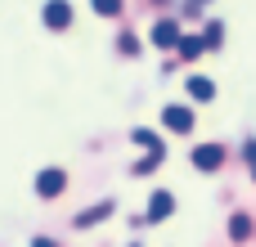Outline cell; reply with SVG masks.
Segmentation results:
<instances>
[{
    "instance_id": "cell-1",
    "label": "cell",
    "mask_w": 256,
    "mask_h": 247,
    "mask_svg": "<svg viewBox=\"0 0 256 247\" xmlns=\"http://www.w3.org/2000/svg\"><path fill=\"white\" fill-rule=\"evenodd\" d=\"M45 27H50V32L72 27V4H68V0H50V4H45Z\"/></svg>"
},
{
    "instance_id": "cell-2",
    "label": "cell",
    "mask_w": 256,
    "mask_h": 247,
    "mask_svg": "<svg viewBox=\"0 0 256 247\" xmlns=\"http://www.w3.org/2000/svg\"><path fill=\"white\" fill-rule=\"evenodd\" d=\"M162 126H166V130H176V135H189V130H194V112H189V108H180V104H171V108L162 112Z\"/></svg>"
},
{
    "instance_id": "cell-3",
    "label": "cell",
    "mask_w": 256,
    "mask_h": 247,
    "mask_svg": "<svg viewBox=\"0 0 256 247\" xmlns=\"http://www.w3.org/2000/svg\"><path fill=\"white\" fill-rule=\"evenodd\" d=\"M63 184H68V176H63L58 166H50V171H40V176H36V194H40V198H58V194H63Z\"/></svg>"
},
{
    "instance_id": "cell-4",
    "label": "cell",
    "mask_w": 256,
    "mask_h": 247,
    "mask_svg": "<svg viewBox=\"0 0 256 247\" xmlns=\"http://www.w3.org/2000/svg\"><path fill=\"white\" fill-rule=\"evenodd\" d=\"M153 45H162V50H176V45H180V22L162 18V22L153 27Z\"/></svg>"
},
{
    "instance_id": "cell-5",
    "label": "cell",
    "mask_w": 256,
    "mask_h": 247,
    "mask_svg": "<svg viewBox=\"0 0 256 247\" xmlns=\"http://www.w3.org/2000/svg\"><path fill=\"white\" fill-rule=\"evenodd\" d=\"M220 162H225V153H220L216 144H198V148H194V166H198V171H216Z\"/></svg>"
},
{
    "instance_id": "cell-6",
    "label": "cell",
    "mask_w": 256,
    "mask_h": 247,
    "mask_svg": "<svg viewBox=\"0 0 256 247\" xmlns=\"http://www.w3.org/2000/svg\"><path fill=\"white\" fill-rule=\"evenodd\" d=\"M171 212H176V198H171V194H153V202H148V216H144V220H148V225H162Z\"/></svg>"
},
{
    "instance_id": "cell-7",
    "label": "cell",
    "mask_w": 256,
    "mask_h": 247,
    "mask_svg": "<svg viewBox=\"0 0 256 247\" xmlns=\"http://www.w3.org/2000/svg\"><path fill=\"white\" fill-rule=\"evenodd\" d=\"M112 216V202H94V207H86L81 216H76V230H94L99 220H108Z\"/></svg>"
},
{
    "instance_id": "cell-8",
    "label": "cell",
    "mask_w": 256,
    "mask_h": 247,
    "mask_svg": "<svg viewBox=\"0 0 256 247\" xmlns=\"http://www.w3.org/2000/svg\"><path fill=\"white\" fill-rule=\"evenodd\" d=\"M189 94H194L198 104H207V99H216V86H212L207 76H189Z\"/></svg>"
},
{
    "instance_id": "cell-9",
    "label": "cell",
    "mask_w": 256,
    "mask_h": 247,
    "mask_svg": "<svg viewBox=\"0 0 256 247\" xmlns=\"http://www.w3.org/2000/svg\"><path fill=\"white\" fill-rule=\"evenodd\" d=\"M176 50H180V58H198V54L207 50V40H202V36H180Z\"/></svg>"
},
{
    "instance_id": "cell-10",
    "label": "cell",
    "mask_w": 256,
    "mask_h": 247,
    "mask_svg": "<svg viewBox=\"0 0 256 247\" xmlns=\"http://www.w3.org/2000/svg\"><path fill=\"white\" fill-rule=\"evenodd\" d=\"M230 238H234V243H248V238H252V216H234V220H230Z\"/></svg>"
},
{
    "instance_id": "cell-11",
    "label": "cell",
    "mask_w": 256,
    "mask_h": 247,
    "mask_svg": "<svg viewBox=\"0 0 256 247\" xmlns=\"http://www.w3.org/2000/svg\"><path fill=\"white\" fill-rule=\"evenodd\" d=\"M94 4V14H104V18H117L122 14V0H90Z\"/></svg>"
},
{
    "instance_id": "cell-12",
    "label": "cell",
    "mask_w": 256,
    "mask_h": 247,
    "mask_svg": "<svg viewBox=\"0 0 256 247\" xmlns=\"http://www.w3.org/2000/svg\"><path fill=\"white\" fill-rule=\"evenodd\" d=\"M135 144H144L148 153H162V144H158V135H148V130H135Z\"/></svg>"
},
{
    "instance_id": "cell-13",
    "label": "cell",
    "mask_w": 256,
    "mask_h": 247,
    "mask_svg": "<svg viewBox=\"0 0 256 247\" xmlns=\"http://www.w3.org/2000/svg\"><path fill=\"white\" fill-rule=\"evenodd\" d=\"M220 36H225V32H220V22H212V27H207V36H202V40H207V50H220Z\"/></svg>"
},
{
    "instance_id": "cell-14",
    "label": "cell",
    "mask_w": 256,
    "mask_h": 247,
    "mask_svg": "<svg viewBox=\"0 0 256 247\" xmlns=\"http://www.w3.org/2000/svg\"><path fill=\"white\" fill-rule=\"evenodd\" d=\"M32 247H58V243H50V238H36V243H32Z\"/></svg>"
},
{
    "instance_id": "cell-15",
    "label": "cell",
    "mask_w": 256,
    "mask_h": 247,
    "mask_svg": "<svg viewBox=\"0 0 256 247\" xmlns=\"http://www.w3.org/2000/svg\"><path fill=\"white\" fill-rule=\"evenodd\" d=\"M248 162H256V144H248Z\"/></svg>"
}]
</instances>
